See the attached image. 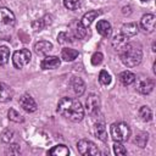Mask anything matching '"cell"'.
Returning a JSON list of instances; mask_svg holds the SVG:
<instances>
[{
	"instance_id": "6da1fadb",
	"label": "cell",
	"mask_w": 156,
	"mask_h": 156,
	"mask_svg": "<svg viewBox=\"0 0 156 156\" xmlns=\"http://www.w3.org/2000/svg\"><path fill=\"white\" fill-rule=\"evenodd\" d=\"M57 112L71 122H80L84 117L82 104L73 98H62L57 104Z\"/></svg>"
},
{
	"instance_id": "7a4b0ae2",
	"label": "cell",
	"mask_w": 156,
	"mask_h": 156,
	"mask_svg": "<svg viewBox=\"0 0 156 156\" xmlns=\"http://www.w3.org/2000/svg\"><path fill=\"white\" fill-rule=\"evenodd\" d=\"M118 52L122 63L127 67H135L141 62L143 49L136 43H127Z\"/></svg>"
},
{
	"instance_id": "3957f363",
	"label": "cell",
	"mask_w": 156,
	"mask_h": 156,
	"mask_svg": "<svg viewBox=\"0 0 156 156\" xmlns=\"http://www.w3.org/2000/svg\"><path fill=\"white\" fill-rule=\"evenodd\" d=\"M110 134H111V138L113 139V141L124 143L130 136V128L127 123L117 122L110 127Z\"/></svg>"
},
{
	"instance_id": "277c9868",
	"label": "cell",
	"mask_w": 156,
	"mask_h": 156,
	"mask_svg": "<svg viewBox=\"0 0 156 156\" xmlns=\"http://www.w3.org/2000/svg\"><path fill=\"white\" fill-rule=\"evenodd\" d=\"M16 18L11 10L7 7H0V32H9L15 26Z\"/></svg>"
},
{
	"instance_id": "5b68a950",
	"label": "cell",
	"mask_w": 156,
	"mask_h": 156,
	"mask_svg": "<svg viewBox=\"0 0 156 156\" xmlns=\"http://www.w3.org/2000/svg\"><path fill=\"white\" fill-rule=\"evenodd\" d=\"M30 58H32L30 51L28 49H21V50H17V51L13 52L12 65H13L15 68L21 69V68H23L24 66H27L30 62Z\"/></svg>"
},
{
	"instance_id": "8992f818",
	"label": "cell",
	"mask_w": 156,
	"mask_h": 156,
	"mask_svg": "<svg viewBox=\"0 0 156 156\" xmlns=\"http://www.w3.org/2000/svg\"><path fill=\"white\" fill-rule=\"evenodd\" d=\"M77 149L78 152L83 156H98L100 154L96 144L88 139H80L77 143Z\"/></svg>"
},
{
	"instance_id": "52a82bcc",
	"label": "cell",
	"mask_w": 156,
	"mask_h": 156,
	"mask_svg": "<svg viewBox=\"0 0 156 156\" xmlns=\"http://www.w3.org/2000/svg\"><path fill=\"white\" fill-rule=\"evenodd\" d=\"M100 106H101L100 98L95 94H90L85 100V108L90 115H96L100 111Z\"/></svg>"
},
{
	"instance_id": "ba28073f",
	"label": "cell",
	"mask_w": 156,
	"mask_h": 156,
	"mask_svg": "<svg viewBox=\"0 0 156 156\" xmlns=\"http://www.w3.org/2000/svg\"><path fill=\"white\" fill-rule=\"evenodd\" d=\"M155 87V82L151 78H143L139 79L136 83V91L143 94V95H147L154 90Z\"/></svg>"
},
{
	"instance_id": "9c48e42d",
	"label": "cell",
	"mask_w": 156,
	"mask_h": 156,
	"mask_svg": "<svg viewBox=\"0 0 156 156\" xmlns=\"http://www.w3.org/2000/svg\"><path fill=\"white\" fill-rule=\"evenodd\" d=\"M18 102H20V106H21L26 112H35L37 108H38V105H37V102L34 101V99H33L30 95H27V94L22 95V96L20 98Z\"/></svg>"
},
{
	"instance_id": "30bf717a",
	"label": "cell",
	"mask_w": 156,
	"mask_h": 156,
	"mask_svg": "<svg viewBox=\"0 0 156 156\" xmlns=\"http://www.w3.org/2000/svg\"><path fill=\"white\" fill-rule=\"evenodd\" d=\"M140 27L145 33H152L155 29V16L152 13H146L140 20Z\"/></svg>"
},
{
	"instance_id": "8fae6325",
	"label": "cell",
	"mask_w": 156,
	"mask_h": 156,
	"mask_svg": "<svg viewBox=\"0 0 156 156\" xmlns=\"http://www.w3.org/2000/svg\"><path fill=\"white\" fill-rule=\"evenodd\" d=\"M52 44L48 40H40L34 44V51L39 56H46L51 50H52Z\"/></svg>"
},
{
	"instance_id": "7c38bea8",
	"label": "cell",
	"mask_w": 156,
	"mask_h": 156,
	"mask_svg": "<svg viewBox=\"0 0 156 156\" xmlns=\"http://www.w3.org/2000/svg\"><path fill=\"white\" fill-rule=\"evenodd\" d=\"M96 30L104 38H110L111 34H112V27H111L110 22L105 21V20H100L96 23Z\"/></svg>"
},
{
	"instance_id": "4fadbf2b",
	"label": "cell",
	"mask_w": 156,
	"mask_h": 156,
	"mask_svg": "<svg viewBox=\"0 0 156 156\" xmlns=\"http://www.w3.org/2000/svg\"><path fill=\"white\" fill-rule=\"evenodd\" d=\"M60 63L61 62L57 56H45L40 62V67L43 69H54V68H57Z\"/></svg>"
},
{
	"instance_id": "5bb4252c",
	"label": "cell",
	"mask_w": 156,
	"mask_h": 156,
	"mask_svg": "<svg viewBox=\"0 0 156 156\" xmlns=\"http://www.w3.org/2000/svg\"><path fill=\"white\" fill-rule=\"evenodd\" d=\"M12 98H13V91H12V89H11L7 84L0 82V102L11 101Z\"/></svg>"
},
{
	"instance_id": "9a60e30c",
	"label": "cell",
	"mask_w": 156,
	"mask_h": 156,
	"mask_svg": "<svg viewBox=\"0 0 156 156\" xmlns=\"http://www.w3.org/2000/svg\"><path fill=\"white\" fill-rule=\"evenodd\" d=\"M72 88H73V91L76 93V95L78 96H82L85 91V83L82 78L79 77H73L72 78Z\"/></svg>"
},
{
	"instance_id": "2e32d148",
	"label": "cell",
	"mask_w": 156,
	"mask_h": 156,
	"mask_svg": "<svg viewBox=\"0 0 156 156\" xmlns=\"http://www.w3.org/2000/svg\"><path fill=\"white\" fill-rule=\"evenodd\" d=\"M100 15V11H98V10H93V11H88L87 13H84L83 15V17H82V20L79 21L85 28H88L91 23H93V21L98 17Z\"/></svg>"
},
{
	"instance_id": "e0dca14e",
	"label": "cell",
	"mask_w": 156,
	"mask_h": 156,
	"mask_svg": "<svg viewBox=\"0 0 156 156\" xmlns=\"http://www.w3.org/2000/svg\"><path fill=\"white\" fill-rule=\"evenodd\" d=\"M94 134L96 135L98 139H100L101 141H106L107 140V130L104 123L98 122L94 126Z\"/></svg>"
},
{
	"instance_id": "ac0fdd59",
	"label": "cell",
	"mask_w": 156,
	"mask_h": 156,
	"mask_svg": "<svg viewBox=\"0 0 156 156\" xmlns=\"http://www.w3.org/2000/svg\"><path fill=\"white\" fill-rule=\"evenodd\" d=\"M118 79L123 85H130L135 82V74L130 71H123L119 73Z\"/></svg>"
},
{
	"instance_id": "d6986e66",
	"label": "cell",
	"mask_w": 156,
	"mask_h": 156,
	"mask_svg": "<svg viewBox=\"0 0 156 156\" xmlns=\"http://www.w3.org/2000/svg\"><path fill=\"white\" fill-rule=\"evenodd\" d=\"M121 30H122V34L126 35L127 38L134 37L138 33V26H136V23H133V22L132 23H126V24L122 26Z\"/></svg>"
},
{
	"instance_id": "ffe728a7",
	"label": "cell",
	"mask_w": 156,
	"mask_h": 156,
	"mask_svg": "<svg viewBox=\"0 0 156 156\" xmlns=\"http://www.w3.org/2000/svg\"><path fill=\"white\" fill-rule=\"evenodd\" d=\"M127 43H128V38H127L126 35H123V34H119V35H116V37L112 39L111 45H112V48H113L116 51H119Z\"/></svg>"
},
{
	"instance_id": "44dd1931",
	"label": "cell",
	"mask_w": 156,
	"mask_h": 156,
	"mask_svg": "<svg viewBox=\"0 0 156 156\" xmlns=\"http://www.w3.org/2000/svg\"><path fill=\"white\" fill-rule=\"evenodd\" d=\"M48 154L54 155V156H67V155H69V149L66 145L60 144V145H56L52 149H50Z\"/></svg>"
},
{
	"instance_id": "7402d4cb",
	"label": "cell",
	"mask_w": 156,
	"mask_h": 156,
	"mask_svg": "<svg viewBox=\"0 0 156 156\" xmlns=\"http://www.w3.org/2000/svg\"><path fill=\"white\" fill-rule=\"evenodd\" d=\"M77 56H78V51H77V50H74V49L66 48V49H63V50L61 51V58H62L63 61H66V62L76 60V58H77Z\"/></svg>"
},
{
	"instance_id": "603a6c76",
	"label": "cell",
	"mask_w": 156,
	"mask_h": 156,
	"mask_svg": "<svg viewBox=\"0 0 156 156\" xmlns=\"http://www.w3.org/2000/svg\"><path fill=\"white\" fill-rule=\"evenodd\" d=\"M139 117L143 122H150L152 119V112L149 106H141L139 108Z\"/></svg>"
},
{
	"instance_id": "cb8c5ba5",
	"label": "cell",
	"mask_w": 156,
	"mask_h": 156,
	"mask_svg": "<svg viewBox=\"0 0 156 156\" xmlns=\"http://www.w3.org/2000/svg\"><path fill=\"white\" fill-rule=\"evenodd\" d=\"M7 116H9V119L12 121V122H16V123H22L24 121L23 116L21 113H18L15 108H10L9 112H7Z\"/></svg>"
},
{
	"instance_id": "d4e9b609",
	"label": "cell",
	"mask_w": 156,
	"mask_h": 156,
	"mask_svg": "<svg viewBox=\"0 0 156 156\" xmlns=\"http://www.w3.org/2000/svg\"><path fill=\"white\" fill-rule=\"evenodd\" d=\"M10 58V49L7 46H0V66L7 63Z\"/></svg>"
},
{
	"instance_id": "484cf974",
	"label": "cell",
	"mask_w": 156,
	"mask_h": 156,
	"mask_svg": "<svg viewBox=\"0 0 156 156\" xmlns=\"http://www.w3.org/2000/svg\"><path fill=\"white\" fill-rule=\"evenodd\" d=\"M147 139H149L147 133H139V134L134 138V143H135L139 147H145V145H146V143H147Z\"/></svg>"
},
{
	"instance_id": "4316f807",
	"label": "cell",
	"mask_w": 156,
	"mask_h": 156,
	"mask_svg": "<svg viewBox=\"0 0 156 156\" xmlns=\"http://www.w3.org/2000/svg\"><path fill=\"white\" fill-rule=\"evenodd\" d=\"M85 35H87V28L80 22H78L76 26V29H74V38L83 39V38H85Z\"/></svg>"
},
{
	"instance_id": "83f0119b",
	"label": "cell",
	"mask_w": 156,
	"mask_h": 156,
	"mask_svg": "<svg viewBox=\"0 0 156 156\" xmlns=\"http://www.w3.org/2000/svg\"><path fill=\"white\" fill-rule=\"evenodd\" d=\"M99 82H100L102 85H108V84L111 83V76H110V73H107V71H105V69L100 71Z\"/></svg>"
},
{
	"instance_id": "f1b7e54d",
	"label": "cell",
	"mask_w": 156,
	"mask_h": 156,
	"mask_svg": "<svg viewBox=\"0 0 156 156\" xmlns=\"http://www.w3.org/2000/svg\"><path fill=\"white\" fill-rule=\"evenodd\" d=\"M63 5L68 10H77L80 7V0H63Z\"/></svg>"
},
{
	"instance_id": "f546056e",
	"label": "cell",
	"mask_w": 156,
	"mask_h": 156,
	"mask_svg": "<svg viewBox=\"0 0 156 156\" xmlns=\"http://www.w3.org/2000/svg\"><path fill=\"white\" fill-rule=\"evenodd\" d=\"M72 35H69L67 32H61L58 35H57V41L60 44H66V43H71L72 41Z\"/></svg>"
},
{
	"instance_id": "4dcf8cb0",
	"label": "cell",
	"mask_w": 156,
	"mask_h": 156,
	"mask_svg": "<svg viewBox=\"0 0 156 156\" xmlns=\"http://www.w3.org/2000/svg\"><path fill=\"white\" fill-rule=\"evenodd\" d=\"M113 152L116 155H127V149L123 146L122 143L115 141V144H113Z\"/></svg>"
},
{
	"instance_id": "1f68e13d",
	"label": "cell",
	"mask_w": 156,
	"mask_h": 156,
	"mask_svg": "<svg viewBox=\"0 0 156 156\" xmlns=\"http://www.w3.org/2000/svg\"><path fill=\"white\" fill-rule=\"evenodd\" d=\"M13 135H15L13 130H11V129H5V130L2 132V134H1V140H2L4 143H10V141L12 140Z\"/></svg>"
},
{
	"instance_id": "d6a6232c",
	"label": "cell",
	"mask_w": 156,
	"mask_h": 156,
	"mask_svg": "<svg viewBox=\"0 0 156 156\" xmlns=\"http://www.w3.org/2000/svg\"><path fill=\"white\" fill-rule=\"evenodd\" d=\"M102 58H104V55H102L100 51L94 52L93 56H91V63H93L94 66H98V65H100V63L102 62Z\"/></svg>"
},
{
	"instance_id": "836d02e7",
	"label": "cell",
	"mask_w": 156,
	"mask_h": 156,
	"mask_svg": "<svg viewBox=\"0 0 156 156\" xmlns=\"http://www.w3.org/2000/svg\"><path fill=\"white\" fill-rule=\"evenodd\" d=\"M5 152H6V154H10V155H18V154L21 152V149H20L18 144H11V145L6 149Z\"/></svg>"
},
{
	"instance_id": "e575fe53",
	"label": "cell",
	"mask_w": 156,
	"mask_h": 156,
	"mask_svg": "<svg viewBox=\"0 0 156 156\" xmlns=\"http://www.w3.org/2000/svg\"><path fill=\"white\" fill-rule=\"evenodd\" d=\"M48 24V22H44V18H41V20H39V21H35V22H33L32 23V26H33V28H34V30H41L45 26Z\"/></svg>"
},
{
	"instance_id": "d590c367",
	"label": "cell",
	"mask_w": 156,
	"mask_h": 156,
	"mask_svg": "<svg viewBox=\"0 0 156 156\" xmlns=\"http://www.w3.org/2000/svg\"><path fill=\"white\" fill-rule=\"evenodd\" d=\"M141 1H150V0H141Z\"/></svg>"
},
{
	"instance_id": "8d00e7d4",
	"label": "cell",
	"mask_w": 156,
	"mask_h": 156,
	"mask_svg": "<svg viewBox=\"0 0 156 156\" xmlns=\"http://www.w3.org/2000/svg\"><path fill=\"white\" fill-rule=\"evenodd\" d=\"M0 1H1V0H0Z\"/></svg>"
}]
</instances>
